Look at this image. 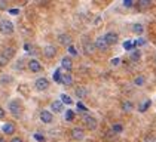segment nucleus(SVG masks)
Listing matches in <instances>:
<instances>
[{"label":"nucleus","mask_w":156,"mask_h":142,"mask_svg":"<svg viewBox=\"0 0 156 142\" xmlns=\"http://www.w3.org/2000/svg\"><path fill=\"white\" fill-rule=\"evenodd\" d=\"M0 33L3 34H12L13 33V24L8 19H2L0 21Z\"/></svg>","instance_id":"obj_1"},{"label":"nucleus","mask_w":156,"mask_h":142,"mask_svg":"<svg viewBox=\"0 0 156 142\" xmlns=\"http://www.w3.org/2000/svg\"><path fill=\"white\" fill-rule=\"evenodd\" d=\"M34 87H36V90H39V92L48 90L49 80H48V79H45V77H40V79H37V80H36V83H34Z\"/></svg>","instance_id":"obj_2"},{"label":"nucleus","mask_w":156,"mask_h":142,"mask_svg":"<svg viewBox=\"0 0 156 142\" xmlns=\"http://www.w3.org/2000/svg\"><path fill=\"white\" fill-rule=\"evenodd\" d=\"M9 111L12 113L15 117H18L21 114V105H20V102L18 101H11L9 102Z\"/></svg>","instance_id":"obj_3"},{"label":"nucleus","mask_w":156,"mask_h":142,"mask_svg":"<svg viewBox=\"0 0 156 142\" xmlns=\"http://www.w3.org/2000/svg\"><path fill=\"white\" fill-rule=\"evenodd\" d=\"M28 68H30L31 73H40L42 71V64L36 59H31V61H28Z\"/></svg>","instance_id":"obj_4"},{"label":"nucleus","mask_w":156,"mask_h":142,"mask_svg":"<svg viewBox=\"0 0 156 142\" xmlns=\"http://www.w3.org/2000/svg\"><path fill=\"white\" fill-rule=\"evenodd\" d=\"M95 49H98V50H107V47H108V45H107V42L104 40V37L101 36V37H97V40H95Z\"/></svg>","instance_id":"obj_5"},{"label":"nucleus","mask_w":156,"mask_h":142,"mask_svg":"<svg viewBox=\"0 0 156 142\" xmlns=\"http://www.w3.org/2000/svg\"><path fill=\"white\" fill-rule=\"evenodd\" d=\"M104 37V40L107 42V45L110 46V45H115L116 42H118V34L116 33H113V31H110V33H107L106 36H103Z\"/></svg>","instance_id":"obj_6"},{"label":"nucleus","mask_w":156,"mask_h":142,"mask_svg":"<svg viewBox=\"0 0 156 142\" xmlns=\"http://www.w3.org/2000/svg\"><path fill=\"white\" fill-rule=\"evenodd\" d=\"M40 120L43 121V123H46V124H49V123H52V120H54V116H52V113H49V111H42L40 113Z\"/></svg>","instance_id":"obj_7"},{"label":"nucleus","mask_w":156,"mask_h":142,"mask_svg":"<svg viewBox=\"0 0 156 142\" xmlns=\"http://www.w3.org/2000/svg\"><path fill=\"white\" fill-rule=\"evenodd\" d=\"M72 136H73V139L80 141V139H83L85 133H83V130L80 129V127H73L72 129Z\"/></svg>","instance_id":"obj_8"},{"label":"nucleus","mask_w":156,"mask_h":142,"mask_svg":"<svg viewBox=\"0 0 156 142\" xmlns=\"http://www.w3.org/2000/svg\"><path fill=\"white\" fill-rule=\"evenodd\" d=\"M43 55H45L46 58H54V56L57 55V49L49 45V46L43 47Z\"/></svg>","instance_id":"obj_9"},{"label":"nucleus","mask_w":156,"mask_h":142,"mask_svg":"<svg viewBox=\"0 0 156 142\" xmlns=\"http://www.w3.org/2000/svg\"><path fill=\"white\" fill-rule=\"evenodd\" d=\"M83 121L86 123V126L89 129H95L97 127V120L94 117H91V116H83Z\"/></svg>","instance_id":"obj_10"},{"label":"nucleus","mask_w":156,"mask_h":142,"mask_svg":"<svg viewBox=\"0 0 156 142\" xmlns=\"http://www.w3.org/2000/svg\"><path fill=\"white\" fill-rule=\"evenodd\" d=\"M2 129H3V132H5L6 135H13V133H15V130H16V127H15V124H13V123H5Z\"/></svg>","instance_id":"obj_11"},{"label":"nucleus","mask_w":156,"mask_h":142,"mask_svg":"<svg viewBox=\"0 0 156 142\" xmlns=\"http://www.w3.org/2000/svg\"><path fill=\"white\" fill-rule=\"evenodd\" d=\"M61 65H62V68H66L67 71H70L73 68L72 58H69V56H64V58L61 59Z\"/></svg>","instance_id":"obj_12"},{"label":"nucleus","mask_w":156,"mask_h":142,"mask_svg":"<svg viewBox=\"0 0 156 142\" xmlns=\"http://www.w3.org/2000/svg\"><path fill=\"white\" fill-rule=\"evenodd\" d=\"M51 108H52V111L54 113H62V110H64V105L61 104V101H54L52 104H51Z\"/></svg>","instance_id":"obj_13"},{"label":"nucleus","mask_w":156,"mask_h":142,"mask_svg":"<svg viewBox=\"0 0 156 142\" xmlns=\"http://www.w3.org/2000/svg\"><path fill=\"white\" fill-rule=\"evenodd\" d=\"M58 42H60L61 45H67V46L72 45V39H70V36H67V34H61L58 37Z\"/></svg>","instance_id":"obj_14"},{"label":"nucleus","mask_w":156,"mask_h":142,"mask_svg":"<svg viewBox=\"0 0 156 142\" xmlns=\"http://www.w3.org/2000/svg\"><path fill=\"white\" fill-rule=\"evenodd\" d=\"M61 83H64L66 86H72L73 84V79H72V76H64V77H61Z\"/></svg>","instance_id":"obj_15"},{"label":"nucleus","mask_w":156,"mask_h":142,"mask_svg":"<svg viewBox=\"0 0 156 142\" xmlns=\"http://www.w3.org/2000/svg\"><path fill=\"white\" fill-rule=\"evenodd\" d=\"M132 31H134L135 34H141L144 31L143 25H141V24H134V25H132Z\"/></svg>","instance_id":"obj_16"},{"label":"nucleus","mask_w":156,"mask_h":142,"mask_svg":"<svg viewBox=\"0 0 156 142\" xmlns=\"http://www.w3.org/2000/svg\"><path fill=\"white\" fill-rule=\"evenodd\" d=\"M94 50H95V46H94L92 43H86V45H85V53H86V55L94 53Z\"/></svg>","instance_id":"obj_17"},{"label":"nucleus","mask_w":156,"mask_h":142,"mask_svg":"<svg viewBox=\"0 0 156 142\" xmlns=\"http://www.w3.org/2000/svg\"><path fill=\"white\" fill-rule=\"evenodd\" d=\"M76 95H77V98H85L88 95V90L85 87H77L76 89Z\"/></svg>","instance_id":"obj_18"},{"label":"nucleus","mask_w":156,"mask_h":142,"mask_svg":"<svg viewBox=\"0 0 156 142\" xmlns=\"http://www.w3.org/2000/svg\"><path fill=\"white\" fill-rule=\"evenodd\" d=\"M13 53H15V50H13L12 47H6V50H5L2 55H3V56H6L8 59H11L13 56Z\"/></svg>","instance_id":"obj_19"},{"label":"nucleus","mask_w":156,"mask_h":142,"mask_svg":"<svg viewBox=\"0 0 156 142\" xmlns=\"http://www.w3.org/2000/svg\"><path fill=\"white\" fill-rule=\"evenodd\" d=\"M61 104H67V105H70V104H72V98L67 96L66 93H62L61 95Z\"/></svg>","instance_id":"obj_20"},{"label":"nucleus","mask_w":156,"mask_h":142,"mask_svg":"<svg viewBox=\"0 0 156 142\" xmlns=\"http://www.w3.org/2000/svg\"><path fill=\"white\" fill-rule=\"evenodd\" d=\"M134 83H135V86H143L144 83H146V79H144L143 76H138V77H135Z\"/></svg>","instance_id":"obj_21"},{"label":"nucleus","mask_w":156,"mask_h":142,"mask_svg":"<svg viewBox=\"0 0 156 142\" xmlns=\"http://www.w3.org/2000/svg\"><path fill=\"white\" fill-rule=\"evenodd\" d=\"M140 56H141L140 50H138V49H135V50L132 52V55H131V61H138V59H140Z\"/></svg>","instance_id":"obj_22"},{"label":"nucleus","mask_w":156,"mask_h":142,"mask_svg":"<svg viewBox=\"0 0 156 142\" xmlns=\"http://www.w3.org/2000/svg\"><path fill=\"white\" fill-rule=\"evenodd\" d=\"M122 108H123V111L129 113V111H132V104L126 101V102H123V104H122Z\"/></svg>","instance_id":"obj_23"},{"label":"nucleus","mask_w":156,"mask_h":142,"mask_svg":"<svg viewBox=\"0 0 156 142\" xmlns=\"http://www.w3.org/2000/svg\"><path fill=\"white\" fill-rule=\"evenodd\" d=\"M150 105H152V101H150V99H147V101L144 102L143 105L140 106V111H141V113H144V111H147V108H149Z\"/></svg>","instance_id":"obj_24"},{"label":"nucleus","mask_w":156,"mask_h":142,"mask_svg":"<svg viewBox=\"0 0 156 142\" xmlns=\"http://www.w3.org/2000/svg\"><path fill=\"white\" fill-rule=\"evenodd\" d=\"M73 118H74V113L70 111V110H67V111H66V120H67V121H73Z\"/></svg>","instance_id":"obj_25"},{"label":"nucleus","mask_w":156,"mask_h":142,"mask_svg":"<svg viewBox=\"0 0 156 142\" xmlns=\"http://www.w3.org/2000/svg\"><path fill=\"white\" fill-rule=\"evenodd\" d=\"M8 62H9V59L6 58V56H3V55L0 53V67H5V65H8Z\"/></svg>","instance_id":"obj_26"},{"label":"nucleus","mask_w":156,"mask_h":142,"mask_svg":"<svg viewBox=\"0 0 156 142\" xmlns=\"http://www.w3.org/2000/svg\"><path fill=\"white\" fill-rule=\"evenodd\" d=\"M54 80L57 83H61V71L60 70H57L54 73Z\"/></svg>","instance_id":"obj_27"},{"label":"nucleus","mask_w":156,"mask_h":142,"mask_svg":"<svg viewBox=\"0 0 156 142\" xmlns=\"http://www.w3.org/2000/svg\"><path fill=\"white\" fill-rule=\"evenodd\" d=\"M122 130H123V127H122L120 124H113V132H115V133H120Z\"/></svg>","instance_id":"obj_28"},{"label":"nucleus","mask_w":156,"mask_h":142,"mask_svg":"<svg viewBox=\"0 0 156 142\" xmlns=\"http://www.w3.org/2000/svg\"><path fill=\"white\" fill-rule=\"evenodd\" d=\"M34 139L39 142H45V136L43 135H40V133H34Z\"/></svg>","instance_id":"obj_29"},{"label":"nucleus","mask_w":156,"mask_h":142,"mask_svg":"<svg viewBox=\"0 0 156 142\" xmlns=\"http://www.w3.org/2000/svg\"><path fill=\"white\" fill-rule=\"evenodd\" d=\"M123 47H125V49H128V50H131V49H134V43H131V42H125V43H123Z\"/></svg>","instance_id":"obj_30"},{"label":"nucleus","mask_w":156,"mask_h":142,"mask_svg":"<svg viewBox=\"0 0 156 142\" xmlns=\"http://www.w3.org/2000/svg\"><path fill=\"white\" fill-rule=\"evenodd\" d=\"M144 142H155V136H153V135H147Z\"/></svg>","instance_id":"obj_31"},{"label":"nucleus","mask_w":156,"mask_h":142,"mask_svg":"<svg viewBox=\"0 0 156 142\" xmlns=\"http://www.w3.org/2000/svg\"><path fill=\"white\" fill-rule=\"evenodd\" d=\"M69 52H70L72 55H76V53H77V50H76V47H74V46H72V45L69 46Z\"/></svg>","instance_id":"obj_32"},{"label":"nucleus","mask_w":156,"mask_h":142,"mask_svg":"<svg viewBox=\"0 0 156 142\" xmlns=\"http://www.w3.org/2000/svg\"><path fill=\"white\" fill-rule=\"evenodd\" d=\"M77 110H80V111H86V106L83 104H80V102H77Z\"/></svg>","instance_id":"obj_33"},{"label":"nucleus","mask_w":156,"mask_h":142,"mask_svg":"<svg viewBox=\"0 0 156 142\" xmlns=\"http://www.w3.org/2000/svg\"><path fill=\"white\" fill-rule=\"evenodd\" d=\"M119 62H120L119 58H113L112 59V65H119Z\"/></svg>","instance_id":"obj_34"},{"label":"nucleus","mask_w":156,"mask_h":142,"mask_svg":"<svg viewBox=\"0 0 156 142\" xmlns=\"http://www.w3.org/2000/svg\"><path fill=\"white\" fill-rule=\"evenodd\" d=\"M5 116H6L5 110H3V108H0V120H3V118H5Z\"/></svg>","instance_id":"obj_35"},{"label":"nucleus","mask_w":156,"mask_h":142,"mask_svg":"<svg viewBox=\"0 0 156 142\" xmlns=\"http://www.w3.org/2000/svg\"><path fill=\"white\" fill-rule=\"evenodd\" d=\"M123 6H128V8L132 6V0H125V2H123Z\"/></svg>","instance_id":"obj_36"},{"label":"nucleus","mask_w":156,"mask_h":142,"mask_svg":"<svg viewBox=\"0 0 156 142\" xmlns=\"http://www.w3.org/2000/svg\"><path fill=\"white\" fill-rule=\"evenodd\" d=\"M11 142H23V139H21V138H13Z\"/></svg>","instance_id":"obj_37"},{"label":"nucleus","mask_w":156,"mask_h":142,"mask_svg":"<svg viewBox=\"0 0 156 142\" xmlns=\"http://www.w3.org/2000/svg\"><path fill=\"white\" fill-rule=\"evenodd\" d=\"M9 12H11L12 15H18V11H16V9H12V11H9Z\"/></svg>","instance_id":"obj_38"},{"label":"nucleus","mask_w":156,"mask_h":142,"mask_svg":"<svg viewBox=\"0 0 156 142\" xmlns=\"http://www.w3.org/2000/svg\"><path fill=\"white\" fill-rule=\"evenodd\" d=\"M24 47H25V50H30V45H28V43H25Z\"/></svg>","instance_id":"obj_39"},{"label":"nucleus","mask_w":156,"mask_h":142,"mask_svg":"<svg viewBox=\"0 0 156 142\" xmlns=\"http://www.w3.org/2000/svg\"><path fill=\"white\" fill-rule=\"evenodd\" d=\"M0 142H6V141H5V138H3V136H0Z\"/></svg>","instance_id":"obj_40"}]
</instances>
